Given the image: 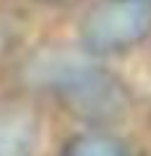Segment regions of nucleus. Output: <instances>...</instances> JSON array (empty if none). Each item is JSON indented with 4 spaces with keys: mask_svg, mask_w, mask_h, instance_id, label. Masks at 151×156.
<instances>
[{
    "mask_svg": "<svg viewBox=\"0 0 151 156\" xmlns=\"http://www.w3.org/2000/svg\"><path fill=\"white\" fill-rule=\"evenodd\" d=\"M64 156H127L125 146L106 135H82L67 146Z\"/></svg>",
    "mask_w": 151,
    "mask_h": 156,
    "instance_id": "nucleus-4",
    "label": "nucleus"
},
{
    "mask_svg": "<svg viewBox=\"0 0 151 156\" xmlns=\"http://www.w3.org/2000/svg\"><path fill=\"white\" fill-rule=\"evenodd\" d=\"M40 77L74 108L90 116L109 114L119 103V90L111 77L80 58H53L40 66Z\"/></svg>",
    "mask_w": 151,
    "mask_h": 156,
    "instance_id": "nucleus-2",
    "label": "nucleus"
},
{
    "mask_svg": "<svg viewBox=\"0 0 151 156\" xmlns=\"http://www.w3.org/2000/svg\"><path fill=\"white\" fill-rule=\"evenodd\" d=\"M34 124L29 116H0V156H32Z\"/></svg>",
    "mask_w": 151,
    "mask_h": 156,
    "instance_id": "nucleus-3",
    "label": "nucleus"
},
{
    "mask_svg": "<svg viewBox=\"0 0 151 156\" xmlns=\"http://www.w3.org/2000/svg\"><path fill=\"white\" fill-rule=\"evenodd\" d=\"M151 32L149 0H103L88 13L82 42L90 53H119Z\"/></svg>",
    "mask_w": 151,
    "mask_h": 156,
    "instance_id": "nucleus-1",
    "label": "nucleus"
}]
</instances>
